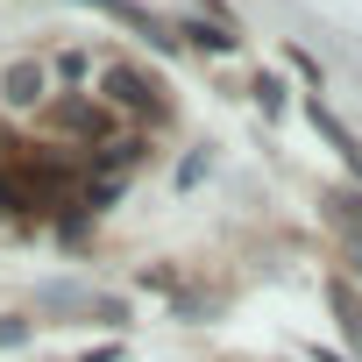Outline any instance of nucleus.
Returning <instances> with one entry per match:
<instances>
[{
    "label": "nucleus",
    "mask_w": 362,
    "mask_h": 362,
    "mask_svg": "<svg viewBox=\"0 0 362 362\" xmlns=\"http://www.w3.org/2000/svg\"><path fill=\"white\" fill-rule=\"evenodd\" d=\"M341 221H355V228H362V199H341Z\"/></svg>",
    "instance_id": "nucleus-11"
},
{
    "label": "nucleus",
    "mask_w": 362,
    "mask_h": 362,
    "mask_svg": "<svg viewBox=\"0 0 362 362\" xmlns=\"http://www.w3.org/2000/svg\"><path fill=\"white\" fill-rule=\"evenodd\" d=\"M86 362H121V348H93V355H86Z\"/></svg>",
    "instance_id": "nucleus-12"
},
{
    "label": "nucleus",
    "mask_w": 362,
    "mask_h": 362,
    "mask_svg": "<svg viewBox=\"0 0 362 362\" xmlns=\"http://www.w3.org/2000/svg\"><path fill=\"white\" fill-rule=\"evenodd\" d=\"M185 36H192L199 50H214V57H228V50H235V36H228V29H206V22H185Z\"/></svg>",
    "instance_id": "nucleus-6"
},
{
    "label": "nucleus",
    "mask_w": 362,
    "mask_h": 362,
    "mask_svg": "<svg viewBox=\"0 0 362 362\" xmlns=\"http://www.w3.org/2000/svg\"><path fill=\"white\" fill-rule=\"evenodd\" d=\"M29 341V320H0V348H22Z\"/></svg>",
    "instance_id": "nucleus-10"
},
{
    "label": "nucleus",
    "mask_w": 362,
    "mask_h": 362,
    "mask_svg": "<svg viewBox=\"0 0 362 362\" xmlns=\"http://www.w3.org/2000/svg\"><path fill=\"white\" fill-rule=\"evenodd\" d=\"M313 128H320V135H327V142H334V149H341V156H348V163L362 170V149H355V135H348V128H341V121H334V114H327L320 100H313Z\"/></svg>",
    "instance_id": "nucleus-5"
},
{
    "label": "nucleus",
    "mask_w": 362,
    "mask_h": 362,
    "mask_svg": "<svg viewBox=\"0 0 362 362\" xmlns=\"http://www.w3.org/2000/svg\"><path fill=\"white\" fill-rule=\"evenodd\" d=\"M57 128H71V135H86V142H93V135H107L114 121H107L93 100H57Z\"/></svg>",
    "instance_id": "nucleus-4"
},
{
    "label": "nucleus",
    "mask_w": 362,
    "mask_h": 362,
    "mask_svg": "<svg viewBox=\"0 0 362 362\" xmlns=\"http://www.w3.org/2000/svg\"><path fill=\"white\" fill-rule=\"evenodd\" d=\"M135 156H142V142H107V156H100V163H107V170H128Z\"/></svg>",
    "instance_id": "nucleus-8"
},
{
    "label": "nucleus",
    "mask_w": 362,
    "mask_h": 362,
    "mask_svg": "<svg viewBox=\"0 0 362 362\" xmlns=\"http://www.w3.org/2000/svg\"><path fill=\"white\" fill-rule=\"evenodd\" d=\"M43 93H50V71H43L36 57H15L8 78H0V100H8V107H36Z\"/></svg>",
    "instance_id": "nucleus-2"
},
{
    "label": "nucleus",
    "mask_w": 362,
    "mask_h": 362,
    "mask_svg": "<svg viewBox=\"0 0 362 362\" xmlns=\"http://www.w3.org/2000/svg\"><path fill=\"white\" fill-rule=\"evenodd\" d=\"M78 8H100V15H114V22H128V29H142V36H149L156 50H170V43H177V36H170V29H163V22H156L149 8H135V0H78Z\"/></svg>",
    "instance_id": "nucleus-3"
},
{
    "label": "nucleus",
    "mask_w": 362,
    "mask_h": 362,
    "mask_svg": "<svg viewBox=\"0 0 362 362\" xmlns=\"http://www.w3.org/2000/svg\"><path fill=\"white\" fill-rule=\"evenodd\" d=\"M334 313H341V327H348V334L362 341V298H355L348 284H334Z\"/></svg>",
    "instance_id": "nucleus-7"
},
{
    "label": "nucleus",
    "mask_w": 362,
    "mask_h": 362,
    "mask_svg": "<svg viewBox=\"0 0 362 362\" xmlns=\"http://www.w3.org/2000/svg\"><path fill=\"white\" fill-rule=\"evenodd\" d=\"M256 100H263V114H277V107H284V86H277V78H256Z\"/></svg>",
    "instance_id": "nucleus-9"
},
{
    "label": "nucleus",
    "mask_w": 362,
    "mask_h": 362,
    "mask_svg": "<svg viewBox=\"0 0 362 362\" xmlns=\"http://www.w3.org/2000/svg\"><path fill=\"white\" fill-rule=\"evenodd\" d=\"M107 93H114V107L163 121V86H156L149 71H135V64H107Z\"/></svg>",
    "instance_id": "nucleus-1"
},
{
    "label": "nucleus",
    "mask_w": 362,
    "mask_h": 362,
    "mask_svg": "<svg viewBox=\"0 0 362 362\" xmlns=\"http://www.w3.org/2000/svg\"><path fill=\"white\" fill-rule=\"evenodd\" d=\"M313 362H341V355H327V348H313Z\"/></svg>",
    "instance_id": "nucleus-13"
}]
</instances>
